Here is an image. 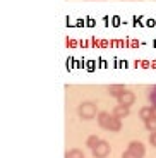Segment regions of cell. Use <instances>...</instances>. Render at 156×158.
Here are the masks:
<instances>
[{"label": "cell", "mask_w": 156, "mask_h": 158, "mask_svg": "<svg viewBox=\"0 0 156 158\" xmlns=\"http://www.w3.org/2000/svg\"><path fill=\"white\" fill-rule=\"evenodd\" d=\"M112 114L115 115L117 118H120V120H122V118H125L127 115L130 114V110H129V107H124V105H117V107L113 108Z\"/></svg>", "instance_id": "8992f818"}, {"label": "cell", "mask_w": 156, "mask_h": 158, "mask_svg": "<svg viewBox=\"0 0 156 158\" xmlns=\"http://www.w3.org/2000/svg\"><path fill=\"white\" fill-rule=\"evenodd\" d=\"M139 117L142 118V120H148V118L153 117V107H144L139 110Z\"/></svg>", "instance_id": "9c48e42d"}, {"label": "cell", "mask_w": 156, "mask_h": 158, "mask_svg": "<svg viewBox=\"0 0 156 158\" xmlns=\"http://www.w3.org/2000/svg\"><path fill=\"white\" fill-rule=\"evenodd\" d=\"M110 153H112V146H110L108 141H103V139H101V143L93 150L94 158H106Z\"/></svg>", "instance_id": "277c9868"}, {"label": "cell", "mask_w": 156, "mask_h": 158, "mask_svg": "<svg viewBox=\"0 0 156 158\" xmlns=\"http://www.w3.org/2000/svg\"><path fill=\"white\" fill-rule=\"evenodd\" d=\"M98 126L105 131H110V132H118L122 129V120L117 118L113 114H108V112H100L96 117Z\"/></svg>", "instance_id": "6da1fadb"}, {"label": "cell", "mask_w": 156, "mask_h": 158, "mask_svg": "<svg viewBox=\"0 0 156 158\" xmlns=\"http://www.w3.org/2000/svg\"><path fill=\"white\" fill-rule=\"evenodd\" d=\"M146 148L141 141H130L127 150L122 153V158H144Z\"/></svg>", "instance_id": "3957f363"}, {"label": "cell", "mask_w": 156, "mask_h": 158, "mask_svg": "<svg viewBox=\"0 0 156 158\" xmlns=\"http://www.w3.org/2000/svg\"><path fill=\"white\" fill-rule=\"evenodd\" d=\"M124 91H125L124 84H110L108 86V95H112L113 98H118Z\"/></svg>", "instance_id": "52a82bcc"}, {"label": "cell", "mask_w": 156, "mask_h": 158, "mask_svg": "<svg viewBox=\"0 0 156 158\" xmlns=\"http://www.w3.org/2000/svg\"><path fill=\"white\" fill-rule=\"evenodd\" d=\"M144 127L149 132H156V117H151L148 120H144Z\"/></svg>", "instance_id": "30bf717a"}, {"label": "cell", "mask_w": 156, "mask_h": 158, "mask_svg": "<svg viewBox=\"0 0 156 158\" xmlns=\"http://www.w3.org/2000/svg\"><path fill=\"white\" fill-rule=\"evenodd\" d=\"M65 158H84V153H82L81 150H77V148H74V150H69L65 153Z\"/></svg>", "instance_id": "8fae6325"}, {"label": "cell", "mask_w": 156, "mask_h": 158, "mask_svg": "<svg viewBox=\"0 0 156 158\" xmlns=\"http://www.w3.org/2000/svg\"><path fill=\"white\" fill-rule=\"evenodd\" d=\"M149 144L156 148V132H149Z\"/></svg>", "instance_id": "4fadbf2b"}, {"label": "cell", "mask_w": 156, "mask_h": 158, "mask_svg": "<svg viewBox=\"0 0 156 158\" xmlns=\"http://www.w3.org/2000/svg\"><path fill=\"white\" fill-rule=\"evenodd\" d=\"M148 98H149V103H151V107H156V84L151 88V89H149Z\"/></svg>", "instance_id": "7c38bea8"}, {"label": "cell", "mask_w": 156, "mask_h": 158, "mask_svg": "<svg viewBox=\"0 0 156 158\" xmlns=\"http://www.w3.org/2000/svg\"><path fill=\"white\" fill-rule=\"evenodd\" d=\"M100 143H101V139H100V136H94V134H93V136H89V138L86 139V146L89 148L91 151H93L94 148H96L98 144H100Z\"/></svg>", "instance_id": "ba28073f"}, {"label": "cell", "mask_w": 156, "mask_h": 158, "mask_svg": "<svg viewBox=\"0 0 156 158\" xmlns=\"http://www.w3.org/2000/svg\"><path fill=\"white\" fill-rule=\"evenodd\" d=\"M117 102H118V105H124V107H129L130 108L134 103H136V95H134L132 91L125 89L124 93H122V95L117 98Z\"/></svg>", "instance_id": "5b68a950"}, {"label": "cell", "mask_w": 156, "mask_h": 158, "mask_svg": "<svg viewBox=\"0 0 156 158\" xmlns=\"http://www.w3.org/2000/svg\"><path fill=\"white\" fill-rule=\"evenodd\" d=\"M98 105L93 102H82L81 105L77 107V115L84 120H91V118L98 117Z\"/></svg>", "instance_id": "7a4b0ae2"}, {"label": "cell", "mask_w": 156, "mask_h": 158, "mask_svg": "<svg viewBox=\"0 0 156 158\" xmlns=\"http://www.w3.org/2000/svg\"><path fill=\"white\" fill-rule=\"evenodd\" d=\"M153 117H156V107H153Z\"/></svg>", "instance_id": "5bb4252c"}]
</instances>
